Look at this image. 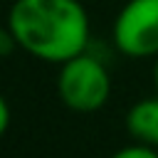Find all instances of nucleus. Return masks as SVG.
<instances>
[{"mask_svg": "<svg viewBox=\"0 0 158 158\" xmlns=\"http://www.w3.org/2000/svg\"><path fill=\"white\" fill-rule=\"evenodd\" d=\"M7 30L27 54L62 64L89 47V15L81 0H15Z\"/></svg>", "mask_w": 158, "mask_h": 158, "instance_id": "1", "label": "nucleus"}, {"mask_svg": "<svg viewBox=\"0 0 158 158\" xmlns=\"http://www.w3.org/2000/svg\"><path fill=\"white\" fill-rule=\"evenodd\" d=\"M57 94L67 109L79 114H91L109 101L111 77L96 57L81 52L59 64Z\"/></svg>", "mask_w": 158, "mask_h": 158, "instance_id": "2", "label": "nucleus"}, {"mask_svg": "<svg viewBox=\"0 0 158 158\" xmlns=\"http://www.w3.org/2000/svg\"><path fill=\"white\" fill-rule=\"evenodd\" d=\"M111 37L126 57H158V0H128L114 20Z\"/></svg>", "mask_w": 158, "mask_h": 158, "instance_id": "3", "label": "nucleus"}, {"mask_svg": "<svg viewBox=\"0 0 158 158\" xmlns=\"http://www.w3.org/2000/svg\"><path fill=\"white\" fill-rule=\"evenodd\" d=\"M126 131L133 141L158 148V96L141 99L126 111Z\"/></svg>", "mask_w": 158, "mask_h": 158, "instance_id": "4", "label": "nucleus"}, {"mask_svg": "<svg viewBox=\"0 0 158 158\" xmlns=\"http://www.w3.org/2000/svg\"><path fill=\"white\" fill-rule=\"evenodd\" d=\"M109 158H158V151L153 146H146V143H131V146H123L118 151H114Z\"/></svg>", "mask_w": 158, "mask_h": 158, "instance_id": "5", "label": "nucleus"}, {"mask_svg": "<svg viewBox=\"0 0 158 158\" xmlns=\"http://www.w3.org/2000/svg\"><path fill=\"white\" fill-rule=\"evenodd\" d=\"M7 126H10V104H7V99L2 96V99H0V133H5Z\"/></svg>", "mask_w": 158, "mask_h": 158, "instance_id": "6", "label": "nucleus"}, {"mask_svg": "<svg viewBox=\"0 0 158 158\" xmlns=\"http://www.w3.org/2000/svg\"><path fill=\"white\" fill-rule=\"evenodd\" d=\"M153 81H156V91H158V57H156V64H153Z\"/></svg>", "mask_w": 158, "mask_h": 158, "instance_id": "7", "label": "nucleus"}]
</instances>
